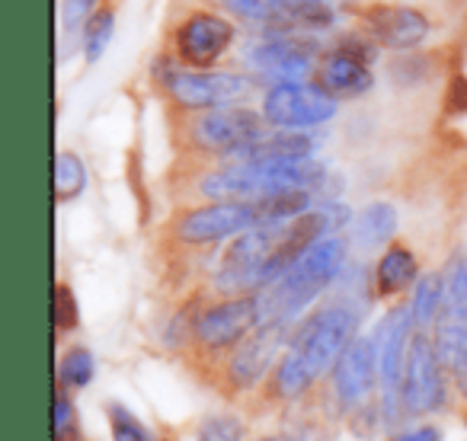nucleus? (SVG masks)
<instances>
[{
  "instance_id": "17",
  "label": "nucleus",
  "mask_w": 467,
  "mask_h": 441,
  "mask_svg": "<svg viewBox=\"0 0 467 441\" xmlns=\"http://www.w3.org/2000/svg\"><path fill=\"white\" fill-rule=\"evenodd\" d=\"M320 87L330 97H356V93H365L371 87V71L362 61L337 52L320 65Z\"/></svg>"
},
{
  "instance_id": "23",
  "label": "nucleus",
  "mask_w": 467,
  "mask_h": 441,
  "mask_svg": "<svg viewBox=\"0 0 467 441\" xmlns=\"http://www.w3.org/2000/svg\"><path fill=\"white\" fill-rule=\"evenodd\" d=\"M93 371H97V364H93L90 352L71 349L65 355V362H61V384H67V387H87L93 381Z\"/></svg>"
},
{
  "instance_id": "12",
  "label": "nucleus",
  "mask_w": 467,
  "mask_h": 441,
  "mask_svg": "<svg viewBox=\"0 0 467 441\" xmlns=\"http://www.w3.org/2000/svg\"><path fill=\"white\" fill-rule=\"evenodd\" d=\"M378 349L375 339H352L333 368V384L343 406H362L378 381Z\"/></svg>"
},
{
  "instance_id": "9",
  "label": "nucleus",
  "mask_w": 467,
  "mask_h": 441,
  "mask_svg": "<svg viewBox=\"0 0 467 441\" xmlns=\"http://www.w3.org/2000/svg\"><path fill=\"white\" fill-rule=\"evenodd\" d=\"M167 90L189 109H218L247 97V80L221 71H176L167 77Z\"/></svg>"
},
{
  "instance_id": "22",
  "label": "nucleus",
  "mask_w": 467,
  "mask_h": 441,
  "mask_svg": "<svg viewBox=\"0 0 467 441\" xmlns=\"http://www.w3.org/2000/svg\"><path fill=\"white\" fill-rule=\"evenodd\" d=\"M87 186V169H84V160L78 154H58V163H55V195L58 201H67V199H78Z\"/></svg>"
},
{
  "instance_id": "8",
  "label": "nucleus",
  "mask_w": 467,
  "mask_h": 441,
  "mask_svg": "<svg viewBox=\"0 0 467 441\" xmlns=\"http://www.w3.org/2000/svg\"><path fill=\"white\" fill-rule=\"evenodd\" d=\"M263 224L260 205L241 199H221L214 205L195 208L180 220V241L186 243H214L224 237H241L244 231Z\"/></svg>"
},
{
  "instance_id": "4",
  "label": "nucleus",
  "mask_w": 467,
  "mask_h": 441,
  "mask_svg": "<svg viewBox=\"0 0 467 441\" xmlns=\"http://www.w3.org/2000/svg\"><path fill=\"white\" fill-rule=\"evenodd\" d=\"M263 116L275 128H311V125H324L337 116V97H330L324 87L285 80L266 93Z\"/></svg>"
},
{
  "instance_id": "25",
  "label": "nucleus",
  "mask_w": 467,
  "mask_h": 441,
  "mask_svg": "<svg viewBox=\"0 0 467 441\" xmlns=\"http://www.w3.org/2000/svg\"><path fill=\"white\" fill-rule=\"evenodd\" d=\"M84 36H87V58L97 61L99 55H103V48L109 46V36H112V14L109 10L93 14L90 23H87V29H84Z\"/></svg>"
},
{
  "instance_id": "15",
  "label": "nucleus",
  "mask_w": 467,
  "mask_h": 441,
  "mask_svg": "<svg viewBox=\"0 0 467 441\" xmlns=\"http://www.w3.org/2000/svg\"><path fill=\"white\" fill-rule=\"evenodd\" d=\"M311 61L314 46H307V39H301L298 33H279L250 52V67L275 80H298L311 71Z\"/></svg>"
},
{
  "instance_id": "21",
  "label": "nucleus",
  "mask_w": 467,
  "mask_h": 441,
  "mask_svg": "<svg viewBox=\"0 0 467 441\" xmlns=\"http://www.w3.org/2000/svg\"><path fill=\"white\" fill-rule=\"evenodd\" d=\"M441 301H445V275H426L416 282L413 301H410V313H413L416 326H429L439 320Z\"/></svg>"
},
{
  "instance_id": "27",
  "label": "nucleus",
  "mask_w": 467,
  "mask_h": 441,
  "mask_svg": "<svg viewBox=\"0 0 467 441\" xmlns=\"http://www.w3.org/2000/svg\"><path fill=\"white\" fill-rule=\"evenodd\" d=\"M80 320L78 313V298L71 294V288L67 285H58V292H55V323H58V330H74Z\"/></svg>"
},
{
  "instance_id": "7",
  "label": "nucleus",
  "mask_w": 467,
  "mask_h": 441,
  "mask_svg": "<svg viewBox=\"0 0 467 441\" xmlns=\"http://www.w3.org/2000/svg\"><path fill=\"white\" fill-rule=\"evenodd\" d=\"M266 131V116H256L254 109L244 106H221L208 109L192 122V138L199 148L218 150V154H237L247 144L260 141Z\"/></svg>"
},
{
  "instance_id": "18",
  "label": "nucleus",
  "mask_w": 467,
  "mask_h": 441,
  "mask_svg": "<svg viewBox=\"0 0 467 441\" xmlns=\"http://www.w3.org/2000/svg\"><path fill=\"white\" fill-rule=\"evenodd\" d=\"M234 157L237 160H298V157H314V141L295 131H275V135H263L260 141L247 144Z\"/></svg>"
},
{
  "instance_id": "20",
  "label": "nucleus",
  "mask_w": 467,
  "mask_h": 441,
  "mask_svg": "<svg viewBox=\"0 0 467 441\" xmlns=\"http://www.w3.org/2000/svg\"><path fill=\"white\" fill-rule=\"evenodd\" d=\"M397 231V211L388 201H375V205L362 208L356 218V241L362 247H381L384 241H390Z\"/></svg>"
},
{
  "instance_id": "16",
  "label": "nucleus",
  "mask_w": 467,
  "mask_h": 441,
  "mask_svg": "<svg viewBox=\"0 0 467 441\" xmlns=\"http://www.w3.org/2000/svg\"><path fill=\"white\" fill-rule=\"evenodd\" d=\"M285 326L288 323H282V320H263L254 336L237 349V355H234V362H231V377L241 384V387H250V384H256L266 374L275 352H279L282 339H285Z\"/></svg>"
},
{
  "instance_id": "10",
  "label": "nucleus",
  "mask_w": 467,
  "mask_h": 441,
  "mask_svg": "<svg viewBox=\"0 0 467 441\" xmlns=\"http://www.w3.org/2000/svg\"><path fill=\"white\" fill-rule=\"evenodd\" d=\"M410 326H413V313L410 307H397L381 320L375 333V349H378V374H381L384 403L388 413L394 403L400 400V384H403V364H407L410 349Z\"/></svg>"
},
{
  "instance_id": "30",
  "label": "nucleus",
  "mask_w": 467,
  "mask_h": 441,
  "mask_svg": "<svg viewBox=\"0 0 467 441\" xmlns=\"http://www.w3.org/2000/svg\"><path fill=\"white\" fill-rule=\"evenodd\" d=\"M71 426H74V406L65 394H58V400H55V435L65 438Z\"/></svg>"
},
{
  "instance_id": "14",
  "label": "nucleus",
  "mask_w": 467,
  "mask_h": 441,
  "mask_svg": "<svg viewBox=\"0 0 467 441\" xmlns=\"http://www.w3.org/2000/svg\"><path fill=\"white\" fill-rule=\"evenodd\" d=\"M362 20L384 48H413L429 36L426 14L403 4H371Z\"/></svg>"
},
{
  "instance_id": "24",
  "label": "nucleus",
  "mask_w": 467,
  "mask_h": 441,
  "mask_svg": "<svg viewBox=\"0 0 467 441\" xmlns=\"http://www.w3.org/2000/svg\"><path fill=\"white\" fill-rule=\"evenodd\" d=\"M109 426H112V441H154V435L125 406H109Z\"/></svg>"
},
{
  "instance_id": "11",
  "label": "nucleus",
  "mask_w": 467,
  "mask_h": 441,
  "mask_svg": "<svg viewBox=\"0 0 467 441\" xmlns=\"http://www.w3.org/2000/svg\"><path fill=\"white\" fill-rule=\"evenodd\" d=\"M263 323V298H231L224 304L212 307L199 317L195 323V336L212 349H224V345L241 343L247 333H254Z\"/></svg>"
},
{
  "instance_id": "32",
  "label": "nucleus",
  "mask_w": 467,
  "mask_h": 441,
  "mask_svg": "<svg viewBox=\"0 0 467 441\" xmlns=\"http://www.w3.org/2000/svg\"><path fill=\"white\" fill-rule=\"evenodd\" d=\"M339 52L349 55V58H356V61H362V65H371V58H375V52H371L362 39H356V36H349V39L339 46Z\"/></svg>"
},
{
  "instance_id": "2",
  "label": "nucleus",
  "mask_w": 467,
  "mask_h": 441,
  "mask_svg": "<svg viewBox=\"0 0 467 441\" xmlns=\"http://www.w3.org/2000/svg\"><path fill=\"white\" fill-rule=\"evenodd\" d=\"M327 179V169L314 157L298 160H237L234 167L218 169L202 182V192L212 199L256 201L288 189H317Z\"/></svg>"
},
{
  "instance_id": "26",
  "label": "nucleus",
  "mask_w": 467,
  "mask_h": 441,
  "mask_svg": "<svg viewBox=\"0 0 467 441\" xmlns=\"http://www.w3.org/2000/svg\"><path fill=\"white\" fill-rule=\"evenodd\" d=\"M227 7H231L234 14H241L244 20L273 26L275 14H279V0H227Z\"/></svg>"
},
{
  "instance_id": "5",
  "label": "nucleus",
  "mask_w": 467,
  "mask_h": 441,
  "mask_svg": "<svg viewBox=\"0 0 467 441\" xmlns=\"http://www.w3.org/2000/svg\"><path fill=\"white\" fill-rule=\"evenodd\" d=\"M435 345L451 371L467 362V253L454 256L445 272V301L435 320Z\"/></svg>"
},
{
  "instance_id": "36",
  "label": "nucleus",
  "mask_w": 467,
  "mask_h": 441,
  "mask_svg": "<svg viewBox=\"0 0 467 441\" xmlns=\"http://www.w3.org/2000/svg\"><path fill=\"white\" fill-rule=\"evenodd\" d=\"M279 4H301V0H279Z\"/></svg>"
},
{
  "instance_id": "29",
  "label": "nucleus",
  "mask_w": 467,
  "mask_h": 441,
  "mask_svg": "<svg viewBox=\"0 0 467 441\" xmlns=\"http://www.w3.org/2000/svg\"><path fill=\"white\" fill-rule=\"evenodd\" d=\"M445 106L451 116H467V77H454L451 84H448Z\"/></svg>"
},
{
  "instance_id": "34",
  "label": "nucleus",
  "mask_w": 467,
  "mask_h": 441,
  "mask_svg": "<svg viewBox=\"0 0 467 441\" xmlns=\"http://www.w3.org/2000/svg\"><path fill=\"white\" fill-rule=\"evenodd\" d=\"M454 374H458V384H461V390H464V394H467V362L461 364V368L454 371Z\"/></svg>"
},
{
  "instance_id": "28",
  "label": "nucleus",
  "mask_w": 467,
  "mask_h": 441,
  "mask_svg": "<svg viewBox=\"0 0 467 441\" xmlns=\"http://www.w3.org/2000/svg\"><path fill=\"white\" fill-rule=\"evenodd\" d=\"M199 441H241V422L237 419H212L199 432Z\"/></svg>"
},
{
  "instance_id": "31",
  "label": "nucleus",
  "mask_w": 467,
  "mask_h": 441,
  "mask_svg": "<svg viewBox=\"0 0 467 441\" xmlns=\"http://www.w3.org/2000/svg\"><path fill=\"white\" fill-rule=\"evenodd\" d=\"M93 4L97 0H65V23L67 26H84L87 23V16H90V10H93Z\"/></svg>"
},
{
  "instance_id": "13",
  "label": "nucleus",
  "mask_w": 467,
  "mask_h": 441,
  "mask_svg": "<svg viewBox=\"0 0 467 441\" xmlns=\"http://www.w3.org/2000/svg\"><path fill=\"white\" fill-rule=\"evenodd\" d=\"M234 42V26L224 16L214 14H195L182 23L176 46H180V58L192 67H212L221 55L227 52V46Z\"/></svg>"
},
{
  "instance_id": "3",
  "label": "nucleus",
  "mask_w": 467,
  "mask_h": 441,
  "mask_svg": "<svg viewBox=\"0 0 467 441\" xmlns=\"http://www.w3.org/2000/svg\"><path fill=\"white\" fill-rule=\"evenodd\" d=\"M343 262H346V243L339 237H320L263 294V320H282V323H288L292 317H298L327 285H333Z\"/></svg>"
},
{
  "instance_id": "1",
  "label": "nucleus",
  "mask_w": 467,
  "mask_h": 441,
  "mask_svg": "<svg viewBox=\"0 0 467 441\" xmlns=\"http://www.w3.org/2000/svg\"><path fill=\"white\" fill-rule=\"evenodd\" d=\"M358 326V311L349 304H330L320 313H314L305 326L298 330V336L292 339L285 358L279 368V390L285 396H298L301 390H307L320 374H327L330 368H337L339 355L346 352V345L352 343Z\"/></svg>"
},
{
  "instance_id": "19",
  "label": "nucleus",
  "mask_w": 467,
  "mask_h": 441,
  "mask_svg": "<svg viewBox=\"0 0 467 441\" xmlns=\"http://www.w3.org/2000/svg\"><path fill=\"white\" fill-rule=\"evenodd\" d=\"M416 279V256L407 247H388L384 256L378 260L375 269V285L381 294H397L410 288Z\"/></svg>"
},
{
  "instance_id": "33",
  "label": "nucleus",
  "mask_w": 467,
  "mask_h": 441,
  "mask_svg": "<svg viewBox=\"0 0 467 441\" xmlns=\"http://www.w3.org/2000/svg\"><path fill=\"white\" fill-rule=\"evenodd\" d=\"M394 441H441V432L432 426H422V428H413V432H403L397 435Z\"/></svg>"
},
{
  "instance_id": "35",
  "label": "nucleus",
  "mask_w": 467,
  "mask_h": 441,
  "mask_svg": "<svg viewBox=\"0 0 467 441\" xmlns=\"http://www.w3.org/2000/svg\"><path fill=\"white\" fill-rule=\"evenodd\" d=\"M263 441H295V438H263Z\"/></svg>"
},
{
  "instance_id": "6",
  "label": "nucleus",
  "mask_w": 467,
  "mask_h": 441,
  "mask_svg": "<svg viewBox=\"0 0 467 441\" xmlns=\"http://www.w3.org/2000/svg\"><path fill=\"white\" fill-rule=\"evenodd\" d=\"M400 400L407 413H432L445 403V381H441V355L439 345L429 336H413L403 364Z\"/></svg>"
}]
</instances>
